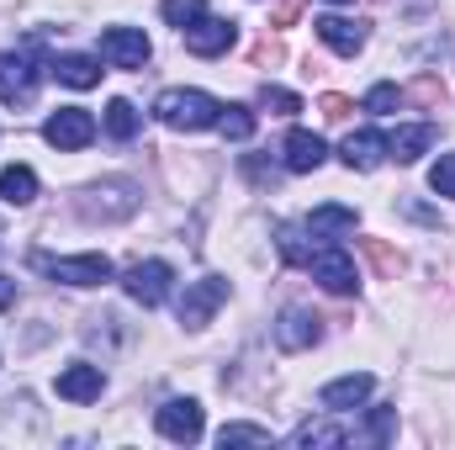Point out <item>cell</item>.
I'll return each mask as SVG.
<instances>
[{
	"instance_id": "obj_37",
	"label": "cell",
	"mask_w": 455,
	"mask_h": 450,
	"mask_svg": "<svg viewBox=\"0 0 455 450\" xmlns=\"http://www.w3.org/2000/svg\"><path fill=\"white\" fill-rule=\"evenodd\" d=\"M254 64H281V43H259L254 48Z\"/></svg>"
},
{
	"instance_id": "obj_24",
	"label": "cell",
	"mask_w": 455,
	"mask_h": 450,
	"mask_svg": "<svg viewBox=\"0 0 455 450\" xmlns=\"http://www.w3.org/2000/svg\"><path fill=\"white\" fill-rule=\"evenodd\" d=\"M218 127H223V138L243 143V138H254V112H249V107H223Z\"/></svg>"
},
{
	"instance_id": "obj_35",
	"label": "cell",
	"mask_w": 455,
	"mask_h": 450,
	"mask_svg": "<svg viewBox=\"0 0 455 450\" xmlns=\"http://www.w3.org/2000/svg\"><path fill=\"white\" fill-rule=\"evenodd\" d=\"M243 175L259 186H275V165H265V159H243Z\"/></svg>"
},
{
	"instance_id": "obj_15",
	"label": "cell",
	"mask_w": 455,
	"mask_h": 450,
	"mask_svg": "<svg viewBox=\"0 0 455 450\" xmlns=\"http://www.w3.org/2000/svg\"><path fill=\"white\" fill-rule=\"evenodd\" d=\"M339 159L349 170H376L381 159H387V133H376V127H360V133H349L339 149Z\"/></svg>"
},
{
	"instance_id": "obj_11",
	"label": "cell",
	"mask_w": 455,
	"mask_h": 450,
	"mask_svg": "<svg viewBox=\"0 0 455 450\" xmlns=\"http://www.w3.org/2000/svg\"><path fill=\"white\" fill-rule=\"evenodd\" d=\"M101 59L116 69H143L148 64V37L138 27H107L101 32Z\"/></svg>"
},
{
	"instance_id": "obj_8",
	"label": "cell",
	"mask_w": 455,
	"mask_h": 450,
	"mask_svg": "<svg viewBox=\"0 0 455 450\" xmlns=\"http://www.w3.org/2000/svg\"><path fill=\"white\" fill-rule=\"evenodd\" d=\"M43 138H48L53 149H64V154H69V149H85V143L96 138V117L85 112V107H59V112L43 122Z\"/></svg>"
},
{
	"instance_id": "obj_1",
	"label": "cell",
	"mask_w": 455,
	"mask_h": 450,
	"mask_svg": "<svg viewBox=\"0 0 455 450\" xmlns=\"http://www.w3.org/2000/svg\"><path fill=\"white\" fill-rule=\"evenodd\" d=\"M154 117L175 133H196V127H218L223 101H212L207 91H159L154 96Z\"/></svg>"
},
{
	"instance_id": "obj_2",
	"label": "cell",
	"mask_w": 455,
	"mask_h": 450,
	"mask_svg": "<svg viewBox=\"0 0 455 450\" xmlns=\"http://www.w3.org/2000/svg\"><path fill=\"white\" fill-rule=\"evenodd\" d=\"M37 53H43L37 37H32L21 53H0V101H5V107H27V101L37 96V80L48 75Z\"/></svg>"
},
{
	"instance_id": "obj_9",
	"label": "cell",
	"mask_w": 455,
	"mask_h": 450,
	"mask_svg": "<svg viewBox=\"0 0 455 450\" xmlns=\"http://www.w3.org/2000/svg\"><path fill=\"white\" fill-rule=\"evenodd\" d=\"M307 270H313V281L323 286V292H334V297H349L355 292V260L344 254V249H313L307 254Z\"/></svg>"
},
{
	"instance_id": "obj_5",
	"label": "cell",
	"mask_w": 455,
	"mask_h": 450,
	"mask_svg": "<svg viewBox=\"0 0 455 450\" xmlns=\"http://www.w3.org/2000/svg\"><path fill=\"white\" fill-rule=\"evenodd\" d=\"M170 281H175V270H170L164 260H138V265L122 270V292H127L132 302H143V308H159V302L170 297Z\"/></svg>"
},
{
	"instance_id": "obj_31",
	"label": "cell",
	"mask_w": 455,
	"mask_h": 450,
	"mask_svg": "<svg viewBox=\"0 0 455 450\" xmlns=\"http://www.w3.org/2000/svg\"><path fill=\"white\" fill-rule=\"evenodd\" d=\"M429 186L435 197H455V154H440V165L429 170Z\"/></svg>"
},
{
	"instance_id": "obj_36",
	"label": "cell",
	"mask_w": 455,
	"mask_h": 450,
	"mask_svg": "<svg viewBox=\"0 0 455 450\" xmlns=\"http://www.w3.org/2000/svg\"><path fill=\"white\" fill-rule=\"evenodd\" d=\"M297 11H302V0H275V11H270V27H291V21H297Z\"/></svg>"
},
{
	"instance_id": "obj_21",
	"label": "cell",
	"mask_w": 455,
	"mask_h": 450,
	"mask_svg": "<svg viewBox=\"0 0 455 450\" xmlns=\"http://www.w3.org/2000/svg\"><path fill=\"white\" fill-rule=\"evenodd\" d=\"M355 207H339V202H329V207H313V218H307V228L318 233V238H334V233H355Z\"/></svg>"
},
{
	"instance_id": "obj_19",
	"label": "cell",
	"mask_w": 455,
	"mask_h": 450,
	"mask_svg": "<svg viewBox=\"0 0 455 450\" xmlns=\"http://www.w3.org/2000/svg\"><path fill=\"white\" fill-rule=\"evenodd\" d=\"M429 143H435V127H429V122H413V127H397V138H387V154H392L397 165H413Z\"/></svg>"
},
{
	"instance_id": "obj_33",
	"label": "cell",
	"mask_w": 455,
	"mask_h": 450,
	"mask_svg": "<svg viewBox=\"0 0 455 450\" xmlns=\"http://www.w3.org/2000/svg\"><path fill=\"white\" fill-rule=\"evenodd\" d=\"M318 112H323V122H344V117L355 112V101H349V96H339V91H329V96L318 101Z\"/></svg>"
},
{
	"instance_id": "obj_22",
	"label": "cell",
	"mask_w": 455,
	"mask_h": 450,
	"mask_svg": "<svg viewBox=\"0 0 455 450\" xmlns=\"http://www.w3.org/2000/svg\"><path fill=\"white\" fill-rule=\"evenodd\" d=\"M291 446L302 450H318V446H349V430H339V424H323V419H307L297 435H291Z\"/></svg>"
},
{
	"instance_id": "obj_32",
	"label": "cell",
	"mask_w": 455,
	"mask_h": 450,
	"mask_svg": "<svg viewBox=\"0 0 455 450\" xmlns=\"http://www.w3.org/2000/svg\"><path fill=\"white\" fill-rule=\"evenodd\" d=\"M275 244H281V254H286V260H297V265H307V254H313V249L302 244V233H297V228H281V233H275Z\"/></svg>"
},
{
	"instance_id": "obj_7",
	"label": "cell",
	"mask_w": 455,
	"mask_h": 450,
	"mask_svg": "<svg viewBox=\"0 0 455 450\" xmlns=\"http://www.w3.org/2000/svg\"><path fill=\"white\" fill-rule=\"evenodd\" d=\"M223 302H228V281L223 276H202V281H191L186 297H180V324H186V329H207Z\"/></svg>"
},
{
	"instance_id": "obj_14",
	"label": "cell",
	"mask_w": 455,
	"mask_h": 450,
	"mask_svg": "<svg viewBox=\"0 0 455 450\" xmlns=\"http://www.w3.org/2000/svg\"><path fill=\"white\" fill-rule=\"evenodd\" d=\"M323 339V324L313 318V313H302V308H286L281 318H275V344L281 350H313Z\"/></svg>"
},
{
	"instance_id": "obj_18",
	"label": "cell",
	"mask_w": 455,
	"mask_h": 450,
	"mask_svg": "<svg viewBox=\"0 0 455 450\" xmlns=\"http://www.w3.org/2000/svg\"><path fill=\"white\" fill-rule=\"evenodd\" d=\"M318 27V37L334 48V53H344V59H355L360 48H365V21H344V16H318L313 21Z\"/></svg>"
},
{
	"instance_id": "obj_25",
	"label": "cell",
	"mask_w": 455,
	"mask_h": 450,
	"mask_svg": "<svg viewBox=\"0 0 455 450\" xmlns=\"http://www.w3.org/2000/svg\"><path fill=\"white\" fill-rule=\"evenodd\" d=\"M360 249H365V254H371V265H376V270H381V276H387V281H392V276H397V270H403V254H397V249H392V244H381V238H360Z\"/></svg>"
},
{
	"instance_id": "obj_6",
	"label": "cell",
	"mask_w": 455,
	"mask_h": 450,
	"mask_svg": "<svg viewBox=\"0 0 455 450\" xmlns=\"http://www.w3.org/2000/svg\"><path fill=\"white\" fill-rule=\"evenodd\" d=\"M154 424H159V435H164V440H175V446H196V440H202V430H207V419H202V403H196V398H170V403L154 414Z\"/></svg>"
},
{
	"instance_id": "obj_26",
	"label": "cell",
	"mask_w": 455,
	"mask_h": 450,
	"mask_svg": "<svg viewBox=\"0 0 455 450\" xmlns=\"http://www.w3.org/2000/svg\"><path fill=\"white\" fill-rule=\"evenodd\" d=\"M218 446H270V430H259V424H223V435H218Z\"/></svg>"
},
{
	"instance_id": "obj_4",
	"label": "cell",
	"mask_w": 455,
	"mask_h": 450,
	"mask_svg": "<svg viewBox=\"0 0 455 450\" xmlns=\"http://www.w3.org/2000/svg\"><path fill=\"white\" fill-rule=\"evenodd\" d=\"M32 265L64 286H101L112 281V260L107 254H75V260H53V254H32Z\"/></svg>"
},
{
	"instance_id": "obj_20",
	"label": "cell",
	"mask_w": 455,
	"mask_h": 450,
	"mask_svg": "<svg viewBox=\"0 0 455 450\" xmlns=\"http://www.w3.org/2000/svg\"><path fill=\"white\" fill-rule=\"evenodd\" d=\"M32 197H37L32 165H5V170H0V202H5V207H27Z\"/></svg>"
},
{
	"instance_id": "obj_16",
	"label": "cell",
	"mask_w": 455,
	"mask_h": 450,
	"mask_svg": "<svg viewBox=\"0 0 455 450\" xmlns=\"http://www.w3.org/2000/svg\"><path fill=\"white\" fill-rule=\"evenodd\" d=\"M48 75H53L59 85H69V91H91V85H101V64L85 59V53H59V59H48Z\"/></svg>"
},
{
	"instance_id": "obj_27",
	"label": "cell",
	"mask_w": 455,
	"mask_h": 450,
	"mask_svg": "<svg viewBox=\"0 0 455 450\" xmlns=\"http://www.w3.org/2000/svg\"><path fill=\"white\" fill-rule=\"evenodd\" d=\"M392 430H397V408H371V419H365V440H371V446H387Z\"/></svg>"
},
{
	"instance_id": "obj_10",
	"label": "cell",
	"mask_w": 455,
	"mask_h": 450,
	"mask_svg": "<svg viewBox=\"0 0 455 450\" xmlns=\"http://www.w3.org/2000/svg\"><path fill=\"white\" fill-rule=\"evenodd\" d=\"M180 37H186V48H191L196 59H218V53H228V48H233L238 27H233V21H223V16H196Z\"/></svg>"
},
{
	"instance_id": "obj_39",
	"label": "cell",
	"mask_w": 455,
	"mask_h": 450,
	"mask_svg": "<svg viewBox=\"0 0 455 450\" xmlns=\"http://www.w3.org/2000/svg\"><path fill=\"white\" fill-rule=\"evenodd\" d=\"M329 5H349V0H329Z\"/></svg>"
},
{
	"instance_id": "obj_13",
	"label": "cell",
	"mask_w": 455,
	"mask_h": 450,
	"mask_svg": "<svg viewBox=\"0 0 455 450\" xmlns=\"http://www.w3.org/2000/svg\"><path fill=\"white\" fill-rule=\"evenodd\" d=\"M371 392H376V376H365V371H349V376H339V382H329L318 398H323V408H329V414H349V408H360Z\"/></svg>"
},
{
	"instance_id": "obj_23",
	"label": "cell",
	"mask_w": 455,
	"mask_h": 450,
	"mask_svg": "<svg viewBox=\"0 0 455 450\" xmlns=\"http://www.w3.org/2000/svg\"><path fill=\"white\" fill-rule=\"evenodd\" d=\"M138 127H143V117L132 101H112L107 107V133H112L116 143H127V138H138Z\"/></svg>"
},
{
	"instance_id": "obj_34",
	"label": "cell",
	"mask_w": 455,
	"mask_h": 450,
	"mask_svg": "<svg viewBox=\"0 0 455 450\" xmlns=\"http://www.w3.org/2000/svg\"><path fill=\"white\" fill-rule=\"evenodd\" d=\"M413 101H424V107H435V101H445V85H440L435 75H419V85H413Z\"/></svg>"
},
{
	"instance_id": "obj_29",
	"label": "cell",
	"mask_w": 455,
	"mask_h": 450,
	"mask_svg": "<svg viewBox=\"0 0 455 450\" xmlns=\"http://www.w3.org/2000/svg\"><path fill=\"white\" fill-rule=\"evenodd\" d=\"M259 107L275 112V117H291V112H302V96H291V91H281V85H265V91H259Z\"/></svg>"
},
{
	"instance_id": "obj_3",
	"label": "cell",
	"mask_w": 455,
	"mask_h": 450,
	"mask_svg": "<svg viewBox=\"0 0 455 450\" xmlns=\"http://www.w3.org/2000/svg\"><path fill=\"white\" fill-rule=\"evenodd\" d=\"M75 207H80V218H91V223H122V218L138 213V186H132V181L91 186L85 197H75Z\"/></svg>"
},
{
	"instance_id": "obj_28",
	"label": "cell",
	"mask_w": 455,
	"mask_h": 450,
	"mask_svg": "<svg viewBox=\"0 0 455 450\" xmlns=\"http://www.w3.org/2000/svg\"><path fill=\"white\" fill-rule=\"evenodd\" d=\"M159 11H164V21H170V27H180V32H186L196 16H207V5H202V0H164Z\"/></svg>"
},
{
	"instance_id": "obj_17",
	"label": "cell",
	"mask_w": 455,
	"mask_h": 450,
	"mask_svg": "<svg viewBox=\"0 0 455 450\" xmlns=\"http://www.w3.org/2000/svg\"><path fill=\"white\" fill-rule=\"evenodd\" d=\"M281 154H286V170H297V175H307V170H318V165L329 159L323 138H318V133H307V127H291Z\"/></svg>"
},
{
	"instance_id": "obj_38",
	"label": "cell",
	"mask_w": 455,
	"mask_h": 450,
	"mask_svg": "<svg viewBox=\"0 0 455 450\" xmlns=\"http://www.w3.org/2000/svg\"><path fill=\"white\" fill-rule=\"evenodd\" d=\"M11 302H16V281H11V276H0V313H5Z\"/></svg>"
},
{
	"instance_id": "obj_12",
	"label": "cell",
	"mask_w": 455,
	"mask_h": 450,
	"mask_svg": "<svg viewBox=\"0 0 455 450\" xmlns=\"http://www.w3.org/2000/svg\"><path fill=\"white\" fill-rule=\"evenodd\" d=\"M59 398L64 403H96L101 398V387H107V376H101V366H91V360H75V366H64L59 371Z\"/></svg>"
},
{
	"instance_id": "obj_30",
	"label": "cell",
	"mask_w": 455,
	"mask_h": 450,
	"mask_svg": "<svg viewBox=\"0 0 455 450\" xmlns=\"http://www.w3.org/2000/svg\"><path fill=\"white\" fill-rule=\"evenodd\" d=\"M397 101H403V91H397V85H371V96H365V112L387 117V112H397Z\"/></svg>"
}]
</instances>
